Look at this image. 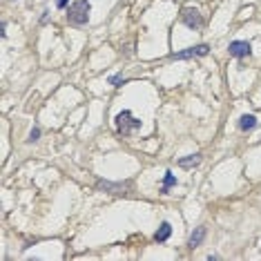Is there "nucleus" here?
Wrapping results in <instances>:
<instances>
[{
    "instance_id": "nucleus-13",
    "label": "nucleus",
    "mask_w": 261,
    "mask_h": 261,
    "mask_svg": "<svg viewBox=\"0 0 261 261\" xmlns=\"http://www.w3.org/2000/svg\"><path fill=\"white\" fill-rule=\"evenodd\" d=\"M38 136H40V130H38V127H34V130H31V134H29V141L34 143V141H38Z\"/></svg>"
},
{
    "instance_id": "nucleus-14",
    "label": "nucleus",
    "mask_w": 261,
    "mask_h": 261,
    "mask_svg": "<svg viewBox=\"0 0 261 261\" xmlns=\"http://www.w3.org/2000/svg\"><path fill=\"white\" fill-rule=\"evenodd\" d=\"M56 7H58V9H63V7H67V0H56Z\"/></svg>"
},
{
    "instance_id": "nucleus-5",
    "label": "nucleus",
    "mask_w": 261,
    "mask_h": 261,
    "mask_svg": "<svg viewBox=\"0 0 261 261\" xmlns=\"http://www.w3.org/2000/svg\"><path fill=\"white\" fill-rule=\"evenodd\" d=\"M208 51H210L208 45H196V47H190V49H186V51H176V54H172V58L183 60V58H194V56H208Z\"/></svg>"
},
{
    "instance_id": "nucleus-4",
    "label": "nucleus",
    "mask_w": 261,
    "mask_h": 261,
    "mask_svg": "<svg viewBox=\"0 0 261 261\" xmlns=\"http://www.w3.org/2000/svg\"><path fill=\"white\" fill-rule=\"evenodd\" d=\"M228 51H230V56H235V58H246V56L252 54V47L248 40H235V43H230Z\"/></svg>"
},
{
    "instance_id": "nucleus-12",
    "label": "nucleus",
    "mask_w": 261,
    "mask_h": 261,
    "mask_svg": "<svg viewBox=\"0 0 261 261\" xmlns=\"http://www.w3.org/2000/svg\"><path fill=\"white\" fill-rule=\"evenodd\" d=\"M110 83H112L114 87H120L123 83H125V78H123V76H112V78H110Z\"/></svg>"
},
{
    "instance_id": "nucleus-6",
    "label": "nucleus",
    "mask_w": 261,
    "mask_h": 261,
    "mask_svg": "<svg viewBox=\"0 0 261 261\" xmlns=\"http://www.w3.org/2000/svg\"><path fill=\"white\" fill-rule=\"evenodd\" d=\"M170 235H172V226L167 223V221H163V223H161V228L156 230L154 239L159 241V243H163V241H167V239H170Z\"/></svg>"
},
{
    "instance_id": "nucleus-1",
    "label": "nucleus",
    "mask_w": 261,
    "mask_h": 261,
    "mask_svg": "<svg viewBox=\"0 0 261 261\" xmlns=\"http://www.w3.org/2000/svg\"><path fill=\"white\" fill-rule=\"evenodd\" d=\"M90 11H92V5L87 0H76L74 5L70 7L67 20H70L71 25H85L87 20H90Z\"/></svg>"
},
{
    "instance_id": "nucleus-8",
    "label": "nucleus",
    "mask_w": 261,
    "mask_h": 261,
    "mask_svg": "<svg viewBox=\"0 0 261 261\" xmlns=\"http://www.w3.org/2000/svg\"><path fill=\"white\" fill-rule=\"evenodd\" d=\"M98 188H100V190H107V192H123L127 188V183H110V181H98Z\"/></svg>"
},
{
    "instance_id": "nucleus-11",
    "label": "nucleus",
    "mask_w": 261,
    "mask_h": 261,
    "mask_svg": "<svg viewBox=\"0 0 261 261\" xmlns=\"http://www.w3.org/2000/svg\"><path fill=\"white\" fill-rule=\"evenodd\" d=\"M172 186H176V176L172 174V172H166V181H163V188H161V192L166 194V192L170 190Z\"/></svg>"
},
{
    "instance_id": "nucleus-10",
    "label": "nucleus",
    "mask_w": 261,
    "mask_h": 261,
    "mask_svg": "<svg viewBox=\"0 0 261 261\" xmlns=\"http://www.w3.org/2000/svg\"><path fill=\"white\" fill-rule=\"evenodd\" d=\"M255 125H257V119H255V116H252V114H243V116H241V119H239V127H241V130H243V132L252 130V127H255Z\"/></svg>"
},
{
    "instance_id": "nucleus-9",
    "label": "nucleus",
    "mask_w": 261,
    "mask_h": 261,
    "mask_svg": "<svg viewBox=\"0 0 261 261\" xmlns=\"http://www.w3.org/2000/svg\"><path fill=\"white\" fill-rule=\"evenodd\" d=\"M203 237H206V228H203V226L196 228V230L192 232L190 243H188V246H190V248H199V246H201V241H203Z\"/></svg>"
},
{
    "instance_id": "nucleus-2",
    "label": "nucleus",
    "mask_w": 261,
    "mask_h": 261,
    "mask_svg": "<svg viewBox=\"0 0 261 261\" xmlns=\"http://www.w3.org/2000/svg\"><path fill=\"white\" fill-rule=\"evenodd\" d=\"M139 127H141V120L134 119V114H132L130 110H123L119 116H116V130H119L123 136L132 134V132L139 130Z\"/></svg>"
},
{
    "instance_id": "nucleus-3",
    "label": "nucleus",
    "mask_w": 261,
    "mask_h": 261,
    "mask_svg": "<svg viewBox=\"0 0 261 261\" xmlns=\"http://www.w3.org/2000/svg\"><path fill=\"white\" fill-rule=\"evenodd\" d=\"M181 23L188 25L190 29H199V27H203V18H201V14L194 9V7H183V9H181Z\"/></svg>"
},
{
    "instance_id": "nucleus-7",
    "label": "nucleus",
    "mask_w": 261,
    "mask_h": 261,
    "mask_svg": "<svg viewBox=\"0 0 261 261\" xmlns=\"http://www.w3.org/2000/svg\"><path fill=\"white\" fill-rule=\"evenodd\" d=\"M199 163H201V154H190V156H186V159H179V167H183V170L196 167Z\"/></svg>"
}]
</instances>
